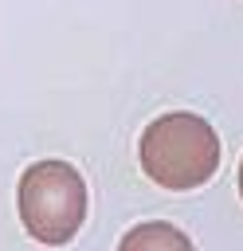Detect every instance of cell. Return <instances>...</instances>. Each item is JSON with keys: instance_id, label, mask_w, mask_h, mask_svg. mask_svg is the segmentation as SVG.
I'll return each instance as SVG.
<instances>
[{"instance_id": "obj_1", "label": "cell", "mask_w": 243, "mask_h": 251, "mask_svg": "<svg viewBox=\"0 0 243 251\" xmlns=\"http://www.w3.org/2000/svg\"><path fill=\"white\" fill-rule=\"evenodd\" d=\"M137 161L153 184H161L169 192H188V188H200L216 176L219 137L200 114L172 110V114L153 118L141 129Z\"/></svg>"}, {"instance_id": "obj_2", "label": "cell", "mask_w": 243, "mask_h": 251, "mask_svg": "<svg viewBox=\"0 0 243 251\" xmlns=\"http://www.w3.org/2000/svg\"><path fill=\"white\" fill-rule=\"evenodd\" d=\"M16 204H20L24 231L35 243L63 247L78 235V227L86 220V180L74 165L47 157V161H35L24 169Z\"/></svg>"}, {"instance_id": "obj_3", "label": "cell", "mask_w": 243, "mask_h": 251, "mask_svg": "<svg viewBox=\"0 0 243 251\" xmlns=\"http://www.w3.org/2000/svg\"><path fill=\"white\" fill-rule=\"evenodd\" d=\"M118 251H196L192 239L176 227V224H165V220H149V224H137L122 235Z\"/></svg>"}, {"instance_id": "obj_4", "label": "cell", "mask_w": 243, "mask_h": 251, "mask_svg": "<svg viewBox=\"0 0 243 251\" xmlns=\"http://www.w3.org/2000/svg\"><path fill=\"white\" fill-rule=\"evenodd\" d=\"M239 196H243V161H239Z\"/></svg>"}]
</instances>
